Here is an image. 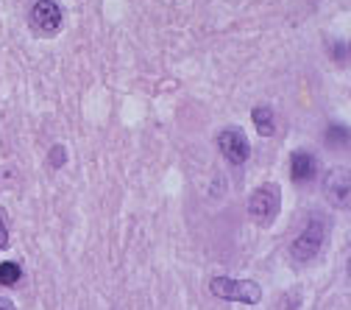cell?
<instances>
[{
    "label": "cell",
    "mask_w": 351,
    "mask_h": 310,
    "mask_svg": "<svg viewBox=\"0 0 351 310\" xmlns=\"http://www.w3.org/2000/svg\"><path fill=\"white\" fill-rule=\"evenodd\" d=\"M248 212L256 224H271L279 215V188L276 185H262L248 199Z\"/></svg>",
    "instance_id": "1"
},
{
    "label": "cell",
    "mask_w": 351,
    "mask_h": 310,
    "mask_svg": "<svg viewBox=\"0 0 351 310\" xmlns=\"http://www.w3.org/2000/svg\"><path fill=\"white\" fill-rule=\"evenodd\" d=\"M212 294L221 299H234V302H259V285L248 280H226V277H215L212 280Z\"/></svg>",
    "instance_id": "2"
},
{
    "label": "cell",
    "mask_w": 351,
    "mask_h": 310,
    "mask_svg": "<svg viewBox=\"0 0 351 310\" xmlns=\"http://www.w3.org/2000/svg\"><path fill=\"white\" fill-rule=\"evenodd\" d=\"M321 243H324V224L321 221H310V227H306L293 243V257L295 260H310V257L318 254Z\"/></svg>",
    "instance_id": "3"
},
{
    "label": "cell",
    "mask_w": 351,
    "mask_h": 310,
    "mask_svg": "<svg viewBox=\"0 0 351 310\" xmlns=\"http://www.w3.org/2000/svg\"><path fill=\"white\" fill-rule=\"evenodd\" d=\"M217 146H221L223 157H226L229 162H234V165H243V162L248 159V154H251L245 135H243V131H237V129L223 131V135L217 137Z\"/></svg>",
    "instance_id": "4"
},
{
    "label": "cell",
    "mask_w": 351,
    "mask_h": 310,
    "mask_svg": "<svg viewBox=\"0 0 351 310\" xmlns=\"http://www.w3.org/2000/svg\"><path fill=\"white\" fill-rule=\"evenodd\" d=\"M34 23L42 31H45V34H53L62 25V9L53 3V0H36V6H34Z\"/></svg>",
    "instance_id": "5"
},
{
    "label": "cell",
    "mask_w": 351,
    "mask_h": 310,
    "mask_svg": "<svg viewBox=\"0 0 351 310\" xmlns=\"http://www.w3.org/2000/svg\"><path fill=\"white\" fill-rule=\"evenodd\" d=\"M326 196H329V201L332 204H337V207H346L348 204V170L343 168H335L332 173H329V179H326Z\"/></svg>",
    "instance_id": "6"
},
{
    "label": "cell",
    "mask_w": 351,
    "mask_h": 310,
    "mask_svg": "<svg viewBox=\"0 0 351 310\" xmlns=\"http://www.w3.org/2000/svg\"><path fill=\"white\" fill-rule=\"evenodd\" d=\"M313 176H315V159L306 151L293 154V179L295 182H310Z\"/></svg>",
    "instance_id": "7"
},
{
    "label": "cell",
    "mask_w": 351,
    "mask_h": 310,
    "mask_svg": "<svg viewBox=\"0 0 351 310\" xmlns=\"http://www.w3.org/2000/svg\"><path fill=\"white\" fill-rule=\"evenodd\" d=\"M254 126L262 137H271L274 135V112L268 107H256L254 109Z\"/></svg>",
    "instance_id": "8"
},
{
    "label": "cell",
    "mask_w": 351,
    "mask_h": 310,
    "mask_svg": "<svg viewBox=\"0 0 351 310\" xmlns=\"http://www.w3.org/2000/svg\"><path fill=\"white\" fill-rule=\"evenodd\" d=\"M20 280V265L17 263H3L0 265V285H14Z\"/></svg>",
    "instance_id": "9"
},
{
    "label": "cell",
    "mask_w": 351,
    "mask_h": 310,
    "mask_svg": "<svg viewBox=\"0 0 351 310\" xmlns=\"http://www.w3.org/2000/svg\"><path fill=\"white\" fill-rule=\"evenodd\" d=\"M3 246H6V227L0 224V249H3Z\"/></svg>",
    "instance_id": "10"
}]
</instances>
